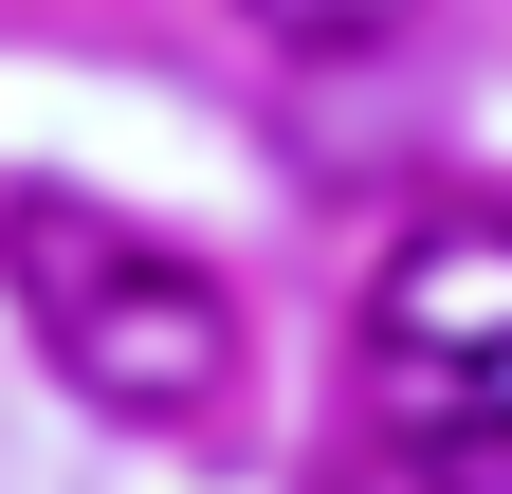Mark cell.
Returning <instances> with one entry per match:
<instances>
[{
    "label": "cell",
    "mask_w": 512,
    "mask_h": 494,
    "mask_svg": "<svg viewBox=\"0 0 512 494\" xmlns=\"http://www.w3.org/2000/svg\"><path fill=\"white\" fill-rule=\"evenodd\" d=\"M0 293L37 312L55 385H92L110 421H202L238 385V293L183 257V238L74 202V183H19V202H0Z\"/></svg>",
    "instance_id": "1"
},
{
    "label": "cell",
    "mask_w": 512,
    "mask_h": 494,
    "mask_svg": "<svg viewBox=\"0 0 512 494\" xmlns=\"http://www.w3.org/2000/svg\"><path fill=\"white\" fill-rule=\"evenodd\" d=\"M238 19L275 37V55H384V37L421 19V0H238Z\"/></svg>",
    "instance_id": "3"
},
{
    "label": "cell",
    "mask_w": 512,
    "mask_h": 494,
    "mask_svg": "<svg viewBox=\"0 0 512 494\" xmlns=\"http://www.w3.org/2000/svg\"><path fill=\"white\" fill-rule=\"evenodd\" d=\"M366 421L421 494H512V220L439 202L366 275Z\"/></svg>",
    "instance_id": "2"
}]
</instances>
